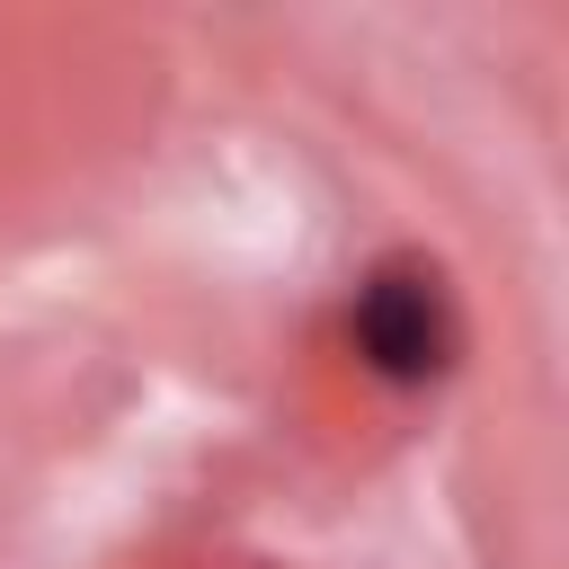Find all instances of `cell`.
<instances>
[{"label": "cell", "mask_w": 569, "mask_h": 569, "mask_svg": "<svg viewBox=\"0 0 569 569\" xmlns=\"http://www.w3.org/2000/svg\"><path fill=\"white\" fill-rule=\"evenodd\" d=\"M356 347H365L382 373H400V382L436 373V365H445V347H453V320H445V293H436V276L382 267V276L356 293Z\"/></svg>", "instance_id": "1"}]
</instances>
